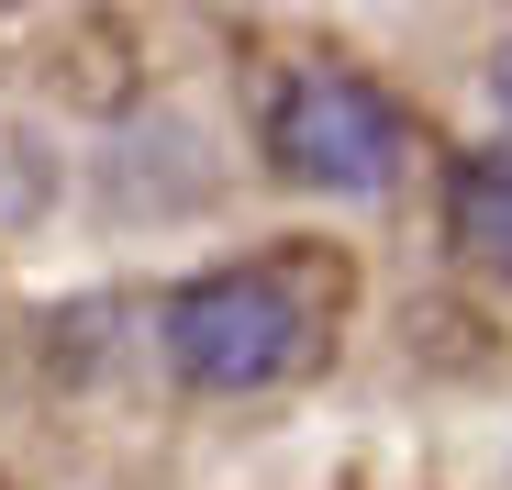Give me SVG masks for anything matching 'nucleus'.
<instances>
[{
    "label": "nucleus",
    "mask_w": 512,
    "mask_h": 490,
    "mask_svg": "<svg viewBox=\"0 0 512 490\" xmlns=\"http://www.w3.org/2000/svg\"><path fill=\"white\" fill-rule=\"evenodd\" d=\"M401 112H390V90H368L357 67H301L290 90H279V112H268V156L301 179V190H334V201H368V190H390L401 179Z\"/></svg>",
    "instance_id": "2"
},
{
    "label": "nucleus",
    "mask_w": 512,
    "mask_h": 490,
    "mask_svg": "<svg viewBox=\"0 0 512 490\" xmlns=\"http://www.w3.org/2000/svg\"><path fill=\"white\" fill-rule=\"evenodd\" d=\"M457 245L512 279V156H468L457 168Z\"/></svg>",
    "instance_id": "3"
},
{
    "label": "nucleus",
    "mask_w": 512,
    "mask_h": 490,
    "mask_svg": "<svg viewBox=\"0 0 512 490\" xmlns=\"http://www.w3.org/2000/svg\"><path fill=\"white\" fill-rule=\"evenodd\" d=\"M490 101H501V123H512V45L490 56Z\"/></svg>",
    "instance_id": "4"
},
{
    "label": "nucleus",
    "mask_w": 512,
    "mask_h": 490,
    "mask_svg": "<svg viewBox=\"0 0 512 490\" xmlns=\"http://www.w3.org/2000/svg\"><path fill=\"white\" fill-rule=\"evenodd\" d=\"M156 357L190 390H279L312 357V312L279 268H201L167 290L156 312Z\"/></svg>",
    "instance_id": "1"
}]
</instances>
